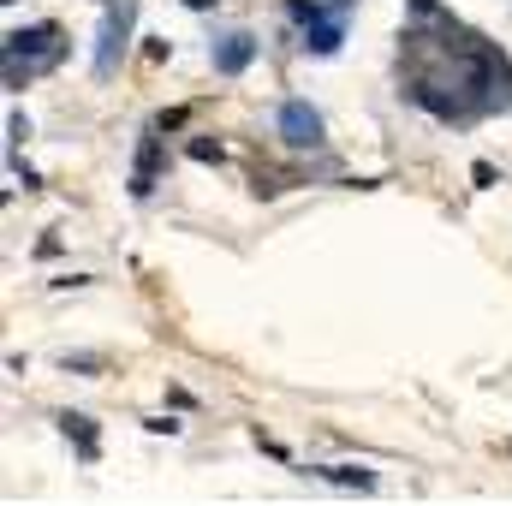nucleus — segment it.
<instances>
[{"label": "nucleus", "mask_w": 512, "mask_h": 506, "mask_svg": "<svg viewBox=\"0 0 512 506\" xmlns=\"http://www.w3.org/2000/svg\"><path fill=\"white\" fill-rule=\"evenodd\" d=\"M405 6H411V18H417V24H429V18H447V6H441V0H405Z\"/></svg>", "instance_id": "10"}, {"label": "nucleus", "mask_w": 512, "mask_h": 506, "mask_svg": "<svg viewBox=\"0 0 512 506\" xmlns=\"http://www.w3.org/2000/svg\"><path fill=\"white\" fill-rule=\"evenodd\" d=\"M256 48H262V42H256L251 30H221V36L209 42V60H215L221 78H239V72H251Z\"/></svg>", "instance_id": "6"}, {"label": "nucleus", "mask_w": 512, "mask_h": 506, "mask_svg": "<svg viewBox=\"0 0 512 506\" xmlns=\"http://www.w3.org/2000/svg\"><path fill=\"white\" fill-rule=\"evenodd\" d=\"M155 179H161V126H149L137 137V161H131V197H155Z\"/></svg>", "instance_id": "7"}, {"label": "nucleus", "mask_w": 512, "mask_h": 506, "mask_svg": "<svg viewBox=\"0 0 512 506\" xmlns=\"http://www.w3.org/2000/svg\"><path fill=\"white\" fill-rule=\"evenodd\" d=\"M191 155H197V161H221V143H209V137H197V143H191Z\"/></svg>", "instance_id": "11"}, {"label": "nucleus", "mask_w": 512, "mask_h": 506, "mask_svg": "<svg viewBox=\"0 0 512 506\" xmlns=\"http://www.w3.org/2000/svg\"><path fill=\"white\" fill-rule=\"evenodd\" d=\"M185 6H191V12H209V6H215V0H185Z\"/></svg>", "instance_id": "12"}, {"label": "nucleus", "mask_w": 512, "mask_h": 506, "mask_svg": "<svg viewBox=\"0 0 512 506\" xmlns=\"http://www.w3.org/2000/svg\"><path fill=\"white\" fill-rule=\"evenodd\" d=\"M328 6H334V12H352V0H328Z\"/></svg>", "instance_id": "13"}, {"label": "nucleus", "mask_w": 512, "mask_h": 506, "mask_svg": "<svg viewBox=\"0 0 512 506\" xmlns=\"http://www.w3.org/2000/svg\"><path fill=\"white\" fill-rule=\"evenodd\" d=\"M131 24H137V0H108L102 6V42H96V78H114L120 54L131 42Z\"/></svg>", "instance_id": "4"}, {"label": "nucleus", "mask_w": 512, "mask_h": 506, "mask_svg": "<svg viewBox=\"0 0 512 506\" xmlns=\"http://www.w3.org/2000/svg\"><path fill=\"white\" fill-rule=\"evenodd\" d=\"M66 60V30L60 24H30V30H12L6 48H0V72H6V90H24L30 78H42L48 66Z\"/></svg>", "instance_id": "2"}, {"label": "nucleus", "mask_w": 512, "mask_h": 506, "mask_svg": "<svg viewBox=\"0 0 512 506\" xmlns=\"http://www.w3.org/2000/svg\"><path fill=\"white\" fill-rule=\"evenodd\" d=\"M274 131H280V143H286V149H322V143H328V137H322V114H316L304 96L280 102V114H274Z\"/></svg>", "instance_id": "5"}, {"label": "nucleus", "mask_w": 512, "mask_h": 506, "mask_svg": "<svg viewBox=\"0 0 512 506\" xmlns=\"http://www.w3.org/2000/svg\"><path fill=\"white\" fill-rule=\"evenodd\" d=\"M399 96L441 126H471L512 108V60L453 12L399 30Z\"/></svg>", "instance_id": "1"}, {"label": "nucleus", "mask_w": 512, "mask_h": 506, "mask_svg": "<svg viewBox=\"0 0 512 506\" xmlns=\"http://www.w3.org/2000/svg\"><path fill=\"white\" fill-rule=\"evenodd\" d=\"M60 429H66V441H78V453H84V459H96V423H90L84 411H66V417H60Z\"/></svg>", "instance_id": "8"}, {"label": "nucleus", "mask_w": 512, "mask_h": 506, "mask_svg": "<svg viewBox=\"0 0 512 506\" xmlns=\"http://www.w3.org/2000/svg\"><path fill=\"white\" fill-rule=\"evenodd\" d=\"M286 12H292V24H298V48H304V54H316V60L340 54V42H346V12H334V6H322V0H286Z\"/></svg>", "instance_id": "3"}, {"label": "nucleus", "mask_w": 512, "mask_h": 506, "mask_svg": "<svg viewBox=\"0 0 512 506\" xmlns=\"http://www.w3.org/2000/svg\"><path fill=\"white\" fill-rule=\"evenodd\" d=\"M316 477H328L340 489H376V471H364V465H322Z\"/></svg>", "instance_id": "9"}]
</instances>
